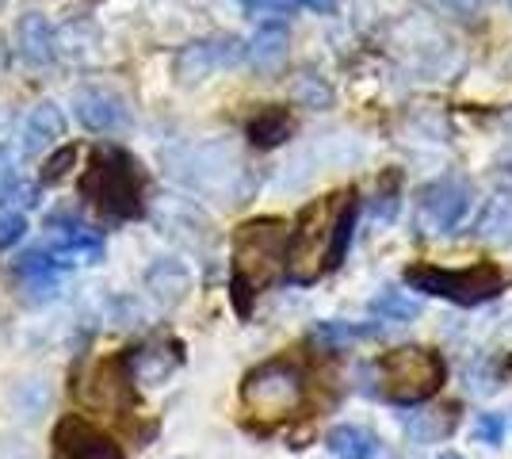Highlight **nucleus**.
Returning <instances> with one entry per match:
<instances>
[{
  "label": "nucleus",
  "mask_w": 512,
  "mask_h": 459,
  "mask_svg": "<svg viewBox=\"0 0 512 459\" xmlns=\"http://www.w3.org/2000/svg\"><path fill=\"white\" fill-rule=\"evenodd\" d=\"M436 459H463V456H459V452H440Z\"/></svg>",
  "instance_id": "obj_34"
},
{
  "label": "nucleus",
  "mask_w": 512,
  "mask_h": 459,
  "mask_svg": "<svg viewBox=\"0 0 512 459\" xmlns=\"http://www.w3.org/2000/svg\"><path fill=\"white\" fill-rule=\"evenodd\" d=\"M245 134L253 138V146H260V150H272V146H279L287 134H291V115H287V108H279V104H268V108H260L245 123Z\"/></svg>",
  "instance_id": "obj_19"
},
{
  "label": "nucleus",
  "mask_w": 512,
  "mask_h": 459,
  "mask_svg": "<svg viewBox=\"0 0 512 459\" xmlns=\"http://www.w3.org/2000/svg\"><path fill=\"white\" fill-rule=\"evenodd\" d=\"M146 287H150V295L157 299L161 306H176L184 295H188V287H192V276H188V268L180 261H161L153 264L150 272H146Z\"/></svg>",
  "instance_id": "obj_17"
},
{
  "label": "nucleus",
  "mask_w": 512,
  "mask_h": 459,
  "mask_svg": "<svg viewBox=\"0 0 512 459\" xmlns=\"http://www.w3.org/2000/svg\"><path fill=\"white\" fill-rule=\"evenodd\" d=\"M287 43H291V35H287L283 23H264V27H256L245 58H249L253 69H260V73H276V69L287 62Z\"/></svg>",
  "instance_id": "obj_16"
},
{
  "label": "nucleus",
  "mask_w": 512,
  "mask_h": 459,
  "mask_svg": "<svg viewBox=\"0 0 512 459\" xmlns=\"http://www.w3.org/2000/svg\"><path fill=\"white\" fill-rule=\"evenodd\" d=\"M299 100L306 108H325L329 104V88L321 85L318 77H302L299 81Z\"/></svg>",
  "instance_id": "obj_29"
},
{
  "label": "nucleus",
  "mask_w": 512,
  "mask_h": 459,
  "mask_svg": "<svg viewBox=\"0 0 512 459\" xmlns=\"http://www.w3.org/2000/svg\"><path fill=\"white\" fill-rule=\"evenodd\" d=\"M474 437L482 440V444H501V437H505V421H501L497 414H478Z\"/></svg>",
  "instance_id": "obj_30"
},
{
  "label": "nucleus",
  "mask_w": 512,
  "mask_h": 459,
  "mask_svg": "<svg viewBox=\"0 0 512 459\" xmlns=\"http://www.w3.org/2000/svg\"><path fill=\"white\" fill-rule=\"evenodd\" d=\"M16 50H20V58L31 69L50 66V62L58 58V39H54V27H50V20H46V16H39V12L23 16L20 27H16Z\"/></svg>",
  "instance_id": "obj_12"
},
{
  "label": "nucleus",
  "mask_w": 512,
  "mask_h": 459,
  "mask_svg": "<svg viewBox=\"0 0 512 459\" xmlns=\"http://www.w3.org/2000/svg\"><path fill=\"white\" fill-rule=\"evenodd\" d=\"M16 276L27 287L31 303H46L58 295V257L54 253H23L16 261Z\"/></svg>",
  "instance_id": "obj_15"
},
{
  "label": "nucleus",
  "mask_w": 512,
  "mask_h": 459,
  "mask_svg": "<svg viewBox=\"0 0 512 459\" xmlns=\"http://www.w3.org/2000/svg\"><path fill=\"white\" fill-rule=\"evenodd\" d=\"M291 230L283 219H249L237 226L230 253V291L241 314H249L253 299L287 268Z\"/></svg>",
  "instance_id": "obj_2"
},
{
  "label": "nucleus",
  "mask_w": 512,
  "mask_h": 459,
  "mask_svg": "<svg viewBox=\"0 0 512 459\" xmlns=\"http://www.w3.org/2000/svg\"><path fill=\"white\" fill-rule=\"evenodd\" d=\"M69 391L77 394V402L96 410V414L123 417L134 406V372L130 360L123 356H104V360H88L69 383Z\"/></svg>",
  "instance_id": "obj_7"
},
{
  "label": "nucleus",
  "mask_w": 512,
  "mask_h": 459,
  "mask_svg": "<svg viewBox=\"0 0 512 459\" xmlns=\"http://www.w3.org/2000/svg\"><path fill=\"white\" fill-rule=\"evenodd\" d=\"M176 364H180V356H176V352L165 356L161 345H153V349H142V352H134V356H130V372H134L138 383H146V387L165 383V375H169Z\"/></svg>",
  "instance_id": "obj_21"
},
{
  "label": "nucleus",
  "mask_w": 512,
  "mask_h": 459,
  "mask_svg": "<svg viewBox=\"0 0 512 459\" xmlns=\"http://www.w3.org/2000/svg\"><path fill=\"white\" fill-rule=\"evenodd\" d=\"M54 459H123L119 448L96 433L92 425L77 421V417H65L62 425L54 429Z\"/></svg>",
  "instance_id": "obj_10"
},
{
  "label": "nucleus",
  "mask_w": 512,
  "mask_h": 459,
  "mask_svg": "<svg viewBox=\"0 0 512 459\" xmlns=\"http://www.w3.org/2000/svg\"><path fill=\"white\" fill-rule=\"evenodd\" d=\"M406 284L421 295H432V299H448V303L459 306H478L497 299L505 287H509V276L505 268L493 261H478L467 264V268H440V264H409L406 268Z\"/></svg>",
  "instance_id": "obj_3"
},
{
  "label": "nucleus",
  "mask_w": 512,
  "mask_h": 459,
  "mask_svg": "<svg viewBox=\"0 0 512 459\" xmlns=\"http://www.w3.org/2000/svg\"><path fill=\"white\" fill-rule=\"evenodd\" d=\"M371 310H375L379 318H386V322H413L421 306L413 303V299H406L402 291H394V287H386L383 295H375V299H371Z\"/></svg>",
  "instance_id": "obj_25"
},
{
  "label": "nucleus",
  "mask_w": 512,
  "mask_h": 459,
  "mask_svg": "<svg viewBox=\"0 0 512 459\" xmlns=\"http://www.w3.org/2000/svg\"><path fill=\"white\" fill-rule=\"evenodd\" d=\"M455 429V414L451 410H425V414L406 417V433L417 444H432V440H444Z\"/></svg>",
  "instance_id": "obj_22"
},
{
  "label": "nucleus",
  "mask_w": 512,
  "mask_h": 459,
  "mask_svg": "<svg viewBox=\"0 0 512 459\" xmlns=\"http://www.w3.org/2000/svg\"><path fill=\"white\" fill-rule=\"evenodd\" d=\"M62 134H65V111L54 100H43V104L31 108L27 123H23V153L35 157V153L50 150Z\"/></svg>",
  "instance_id": "obj_13"
},
{
  "label": "nucleus",
  "mask_w": 512,
  "mask_h": 459,
  "mask_svg": "<svg viewBox=\"0 0 512 459\" xmlns=\"http://www.w3.org/2000/svg\"><path fill=\"white\" fill-rule=\"evenodd\" d=\"M470 203H474V192L463 176H436L417 188V219L413 226L425 234V238H440V234H451L459 230L463 219H467Z\"/></svg>",
  "instance_id": "obj_8"
},
{
  "label": "nucleus",
  "mask_w": 512,
  "mask_h": 459,
  "mask_svg": "<svg viewBox=\"0 0 512 459\" xmlns=\"http://www.w3.org/2000/svg\"><path fill=\"white\" fill-rule=\"evenodd\" d=\"M249 12H295V8H310V12H329L333 0H245Z\"/></svg>",
  "instance_id": "obj_26"
},
{
  "label": "nucleus",
  "mask_w": 512,
  "mask_h": 459,
  "mask_svg": "<svg viewBox=\"0 0 512 459\" xmlns=\"http://www.w3.org/2000/svg\"><path fill=\"white\" fill-rule=\"evenodd\" d=\"M85 199H92L107 219H134L142 211V173L138 161L123 150H100L81 180Z\"/></svg>",
  "instance_id": "obj_6"
},
{
  "label": "nucleus",
  "mask_w": 512,
  "mask_h": 459,
  "mask_svg": "<svg viewBox=\"0 0 512 459\" xmlns=\"http://www.w3.org/2000/svg\"><path fill=\"white\" fill-rule=\"evenodd\" d=\"M509 4H512V0H509Z\"/></svg>",
  "instance_id": "obj_35"
},
{
  "label": "nucleus",
  "mask_w": 512,
  "mask_h": 459,
  "mask_svg": "<svg viewBox=\"0 0 512 459\" xmlns=\"http://www.w3.org/2000/svg\"><path fill=\"white\" fill-rule=\"evenodd\" d=\"M65 238L54 245V257H58V264H96L100 257H104V241L96 238L92 230H85V226H65L62 230Z\"/></svg>",
  "instance_id": "obj_18"
},
{
  "label": "nucleus",
  "mask_w": 512,
  "mask_h": 459,
  "mask_svg": "<svg viewBox=\"0 0 512 459\" xmlns=\"http://www.w3.org/2000/svg\"><path fill=\"white\" fill-rule=\"evenodd\" d=\"M325 448L337 459H375L379 440L371 437L367 429H360V425H337V429H329Z\"/></svg>",
  "instance_id": "obj_20"
},
{
  "label": "nucleus",
  "mask_w": 512,
  "mask_h": 459,
  "mask_svg": "<svg viewBox=\"0 0 512 459\" xmlns=\"http://www.w3.org/2000/svg\"><path fill=\"white\" fill-rule=\"evenodd\" d=\"M0 459H31V452L23 448L20 440H12V444H4V448H0Z\"/></svg>",
  "instance_id": "obj_32"
},
{
  "label": "nucleus",
  "mask_w": 512,
  "mask_h": 459,
  "mask_svg": "<svg viewBox=\"0 0 512 459\" xmlns=\"http://www.w3.org/2000/svg\"><path fill=\"white\" fill-rule=\"evenodd\" d=\"M4 66H8V50L0 46V73H4Z\"/></svg>",
  "instance_id": "obj_33"
},
{
  "label": "nucleus",
  "mask_w": 512,
  "mask_h": 459,
  "mask_svg": "<svg viewBox=\"0 0 512 459\" xmlns=\"http://www.w3.org/2000/svg\"><path fill=\"white\" fill-rule=\"evenodd\" d=\"M245 54H249V46L241 43V39H234V35L199 39V43L184 46V50L176 54V77H180L184 85H192V81H207V77L218 73V69L237 66Z\"/></svg>",
  "instance_id": "obj_9"
},
{
  "label": "nucleus",
  "mask_w": 512,
  "mask_h": 459,
  "mask_svg": "<svg viewBox=\"0 0 512 459\" xmlns=\"http://www.w3.org/2000/svg\"><path fill=\"white\" fill-rule=\"evenodd\" d=\"M379 326H352V322H318L314 326V341H321L325 349H344L352 341H363V337H375Z\"/></svg>",
  "instance_id": "obj_24"
},
{
  "label": "nucleus",
  "mask_w": 512,
  "mask_h": 459,
  "mask_svg": "<svg viewBox=\"0 0 512 459\" xmlns=\"http://www.w3.org/2000/svg\"><path fill=\"white\" fill-rule=\"evenodd\" d=\"M31 188L20 184V173H16V150L12 146H0V207H8L12 199L16 203H31Z\"/></svg>",
  "instance_id": "obj_23"
},
{
  "label": "nucleus",
  "mask_w": 512,
  "mask_h": 459,
  "mask_svg": "<svg viewBox=\"0 0 512 459\" xmlns=\"http://www.w3.org/2000/svg\"><path fill=\"white\" fill-rule=\"evenodd\" d=\"M352 226H356V188L310 199L291 230L287 276L295 284H314L329 268H337L352 245Z\"/></svg>",
  "instance_id": "obj_1"
},
{
  "label": "nucleus",
  "mask_w": 512,
  "mask_h": 459,
  "mask_svg": "<svg viewBox=\"0 0 512 459\" xmlns=\"http://www.w3.org/2000/svg\"><path fill=\"white\" fill-rule=\"evenodd\" d=\"M241 402L245 410L272 425V421H287L291 414H299L302 402H306V379H302V368L287 356H276V360H264L260 368L245 375L241 383Z\"/></svg>",
  "instance_id": "obj_5"
},
{
  "label": "nucleus",
  "mask_w": 512,
  "mask_h": 459,
  "mask_svg": "<svg viewBox=\"0 0 512 459\" xmlns=\"http://www.w3.org/2000/svg\"><path fill=\"white\" fill-rule=\"evenodd\" d=\"M432 4H440L444 12H455V16H470V12H474L482 0H432Z\"/></svg>",
  "instance_id": "obj_31"
},
{
  "label": "nucleus",
  "mask_w": 512,
  "mask_h": 459,
  "mask_svg": "<svg viewBox=\"0 0 512 459\" xmlns=\"http://www.w3.org/2000/svg\"><path fill=\"white\" fill-rule=\"evenodd\" d=\"M23 230H27V222H23L20 211H4V215H0V253L12 249V245L23 238Z\"/></svg>",
  "instance_id": "obj_27"
},
{
  "label": "nucleus",
  "mask_w": 512,
  "mask_h": 459,
  "mask_svg": "<svg viewBox=\"0 0 512 459\" xmlns=\"http://www.w3.org/2000/svg\"><path fill=\"white\" fill-rule=\"evenodd\" d=\"M379 375V391L398 402V406H417L444 387V360L440 352L425 349V345H402V349H390L379 356L375 364Z\"/></svg>",
  "instance_id": "obj_4"
},
{
  "label": "nucleus",
  "mask_w": 512,
  "mask_h": 459,
  "mask_svg": "<svg viewBox=\"0 0 512 459\" xmlns=\"http://www.w3.org/2000/svg\"><path fill=\"white\" fill-rule=\"evenodd\" d=\"M73 161H77V150H69V146L54 153V157L46 161V169H43V184H58V180L69 173V165H73Z\"/></svg>",
  "instance_id": "obj_28"
},
{
  "label": "nucleus",
  "mask_w": 512,
  "mask_h": 459,
  "mask_svg": "<svg viewBox=\"0 0 512 459\" xmlns=\"http://www.w3.org/2000/svg\"><path fill=\"white\" fill-rule=\"evenodd\" d=\"M470 234L478 241H486V245H509L512 241V192H493V196L482 203V211H478V219L470 226Z\"/></svg>",
  "instance_id": "obj_14"
},
{
  "label": "nucleus",
  "mask_w": 512,
  "mask_h": 459,
  "mask_svg": "<svg viewBox=\"0 0 512 459\" xmlns=\"http://www.w3.org/2000/svg\"><path fill=\"white\" fill-rule=\"evenodd\" d=\"M73 108H77V119L96 134H111L115 127H123V119H127L123 100L115 92H107V88H81Z\"/></svg>",
  "instance_id": "obj_11"
}]
</instances>
